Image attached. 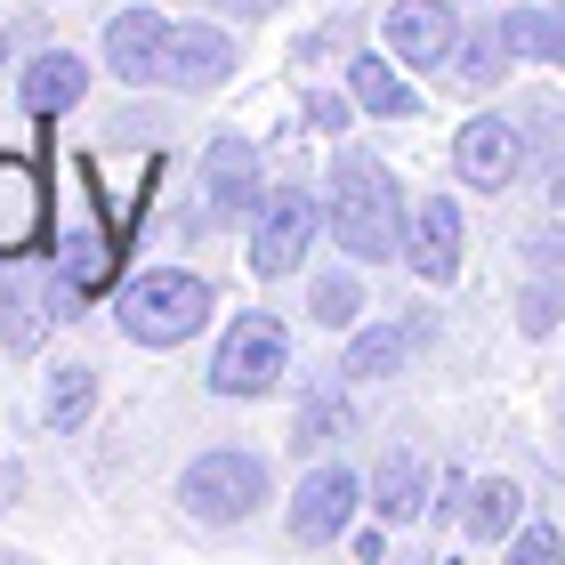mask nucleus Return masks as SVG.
<instances>
[{"label": "nucleus", "mask_w": 565, "mask_h": 565, "mask_svg": "<svg viewBox=\"0 0 565 565\" xmlns=\"http://www.w3.org/2000/svg\"><path fill=\"white\" fill-rule=\"evenodd\" d=\"M331 243L355 267H388L404 250V186L372 153H340V170H331Z\"/></svg>", "instance_id": "nucleus-1"}, {"label": "nucleus", "mask_w": 565, "mask_h": 565, "mask_svg": "<svg viewBox=\"0 0 565 565\" xmlns=\"http://www.w3.org/2000/svg\"><path fill=\"white\" fill-rule=\"evenodd\" d=\"M121 331L138 348H186L202 323H211V282L186 275V267H153L138 282H121Z\"/></svg>", "instance_id": "nucleus-2"}, {"label": "nucleus", "mask_w": 565, "mask_h": 565, "mask_svg": "<svg viewBox=\"0 0 565 565\" xmlns=\"http://www.w3.org/2000/svg\"><path fill=\"white\" fill-rule=\"evenodd\" d=\"M178 501H186V518H202V525H243L250 509L267 501V460L218 445V452L186 460V477H178Z\"/></svg>", "instance_id": "nucleus-3"}, {"label": "nucleus", "mask_w": 565, "mask_h": 565, "mask_svg": "<svg viewBox=\"0 0 565 565\" xmlns=\"http://www.w3.org/2000/svg\"><path fill=\"white\" fill-rule=\"evenodd\" d=\"M316 243V194L307 186H267L259 211H250V275H291Z\"/></svg>", "instance_id": "nucleus-4"}, {"label": "nucleus", "mask_w": 565, "mask_h": 565, "mask_svg": "<svg viewBox=\"0 0 565 565\" xmlns=\"http://www.w3.org/2000/svg\"><path fill=\"white\" fill-rule=\"evenodd\" d=\"M282 380V323L275 316H243L226 323V340L211 355V388L218 396H267Z\"/></svg>", "instance_id": "nucleus-5"}, {"label": "nucleus", "mask_w": 565, "mask_h": 565, "mask_svg": "<svg viewBox=\"0 0 565 565\" xmlns=\"http://www.w3.org/2000/svg\"><path fill=\"white\" fill-rule=\"evenodd\" d=\"M460 49V17L452 0H396L388 9V57L413 65V73H445Z\"/></svg>", "instance_id": "nucleus-6"}, {"label": "nucleus", "mask_w": 565, "mask_h": 565, "mask_svg": "<svg viewBox=\"0 0 565 565\" xmlns=\"http://www.w3.org/2000/svg\"><path fill=\"white\" fill-rule=\"evenodd\" d=\"M452 170L469 178V186H484V194H501L509 178L525 170V138L509 130L501 114H477V121H460V138H452Z\"/></svg>", "instance_id": "nucleus-7"}, {"label": "nucleus", "mask_w": 565, "mask_h": 565, "mask_svg": "<svg viewBox=\"0 0 565 565\" xmlns=\"http://www.w3.org/2000/svg\"><path fill=\"white\" fill-rule=\"evenodd\" d=\"M49 235V186L24 153H0V259H24Z\"/></svg>", "instance_id": "nucleus-8"}, {"label": "nucleus", "mask_w": 565, "mask_h": 565, "mask_svg": "<svg viewBox=\"0 0 565 565\" xmlns=\"http://www.w3.org/2000/svg\"><path fill=\"white\" fill-rule=\"evenodd\" d=\"M202 186H211V218H226V226H243L250 211H259V153H250V138H211V153H202Z\"/></svg>", "instance_id": "nucleus-9"}, {"label": "nucleus", "mask_w": 565, "mask_h": 565, "mask_svg": "<svg viewBox=\"0 0 565 565\" xmlns=\"http://www.w3.org/2000/svg\"><path fill=\"white\" fill-rule=\"evenodd\" d=\"M162 57H170V24L153 17V9H121L106 24V65H114V82H162Z\"/></svg>", "instance_id": "nucleus-10"}, {"label": "nucleus", "mask_w": 565, "mask_h": 565, "mask_svg": "<svg viewBox=\"0 0 565 565\" xmlns=\"http://www.w3.org/2000/svg\"><path fill=\"white\" fill-rule=\"evenodd\" d=\"M355 518V477L348 469H307L291 493V533L299 542H340Z\"/></svg>", "instance_id": "nucleus-11"}, {"label": "nucleus", "mask_w": 565, "mask_h": 565, "mask_svg": "<svg viewBox=\"0 0 565 565\" xmlns=\"http://www.w3.org/2000/svg\"><path fill=\"white\" fill-rule=\"evenodd\" d=\"M404 259H413L420 282H452L460 275V202L428 194L413 211V235H404Z\"/></svg>", "instance_id": "nucleus-12"}, {"label": "nucleus", "mask_w": 565, "mask_h": 565, "mask_svg": "<svg viewBox=\"0 0 565 565\" xmlns=\"http://www.w3.org/2000/svg\"><path fill=\"white\" fill-rule=\"evenodd\" d=\"M235 73V41L218 24H170V57H162V82L178 89H218Z\"/></svg>", "instance_id": "nucleus-13"}, {"label": "nucleus", "mask_w": 565, "mask_h": 565, "mask_svg": "<svg viewBox=\"0 0 565 565\" xmlns=\"http://www.w3.org/2000/svg\"><path fill=\"white\" fill-rule=\"evenodd\" d=\"M82 89H89V65H82V57H65V49H49V57L24 73V114L57 121V114L82 106Z\"/></svg>", "instance_id": "nucleus-14"}, {"label": "nucleus", "mask_w": 565, "mask_h": 565, "mask_svg": "<svg viewBox=\"0 0 565 565\" xmlns=\"http://www.w3.org/2000/svg\"><path fill=\"white\" fill-rule=\"evenodd\" d=\"M348 97L364 114H380V121H404V114H420V97H413V82L388 65V57H355L348 65Z\"/></svg>", "instance_id": "nucleus-15"}, {"label": "nucleus", "mask_w": 565, "mask_h": 565, "mask_svg": "<svg viewBox=\"0 0 565 565\" xmlns=\"http://www.w3.org/2000/svg\"><path fill=\"white\" fill-rule=\"evenodd\" d=\"M121 250H130V243H121V235H106V226H97V235H73V243H57V275L73 282V291H106V282H114V267H121Z\"/></svg>", "instance_id": "nucleus-16"}, {"label": "nucleus", "mask_w": 565, "mask_h": 565, "mask_svg": "<svg viewBox=\"0 0 565 565\" xmlns=\"http://www.w3.org/2000/svg\"><path fill=\"white\" fill-rule=\"evenodd\" d=\"M518 518H525V484L518 477H484L477 493H469V518H460V525H469L477 542H509Z\"/></svg>", "instance_id": "nucleus-17"}, {"label": "nucleus", "mask_w": 565, "mask_h": 565, "mask_svg": "<svg viewBox=\"0 0 565 565\" xmlns=\"http://www.w3.org/2000/svg\"><path fill=\"white\" fill-rule=\"evenodd\" d=\"M501 49H518L533 65H557L565 57V9H509L501 17Z\"/></svg>", "instance_id": "nucleus-18"}, {"label": "nucleus", "mask_w": 565, "mask_h": 565, "mask_svg": "<svg viewBox=\"0 0 565 565\" xmlns=\"http://www.w3.org/2000/svg\"><path fill=\"white\" fill-rule=\"evenodd\" d=\"M372 509H380V525L420 518V460H413V452H388V460L372 469Z\"/></svg>", "instance_id": "nucleus-19"}, {"label": "nucleus", "mask_w": 565, "mask_h": 565, "mask_svg": "<svg viewBox=\"0 0 565 565\" xmlns=\"http://www.w3.org/2000/svg\"><path fill=\"white\" fill-rule=\"evenodd\" d=\"M89 404H97V372L89 364H57V380H49V428H82L89 420Z\"/></svg>", "instance_id": "nucleus-20"}, {"label": "nucleus", "mask_w": 565, "mask_h": 565, "mask_svg": "<svg viewBox=\"0 0 565 565\" xmlns=\"http://www.w3.org/2000/svg\"><path fill=\"white\" fill-rule=\"evenodd\" d=\"M348 428H355L348 396H307V404H299V452H316V445H340Z\"/></svg>", "instance_id": "nucleus-21"}, {"label": "nucleus", "mask_w": 565, "mask_h": 565, "mask_svg": "<svg viewBox=\"0 0 565 565\" xmlns=\"http://www.w3.org/2000/svg\"><path fill=\"white\" fill-rule=\"evenodd\" d=\"M396 364H404V331H364L348 348V380H388Z\"/></svg>", "instance_id": "nucleus-22"}, {"label": "nucleus", "mask_w": 565, "mask_h": 565, "mask_svg": "<svg viewBox=\"0 0 565 565\" xmlns=\"http://www.w3.org/2000/svg\"><path fill=\"white\" fill-rule=\"evenodd\" d=\"M364 316V291L348 275H316V323H355Z\"/></svg>", "instance_id": "nucleus-23"}, {"label": "nucleus", "mask_w": 565, "mask_h": 565, "mask_svg": "<svg viewBox=\"0 0 565 565\" xmlns=\"http://www.w3.org/2000/svg\"><path fill=\"white\" fill-rule=\"evenodd\" d=\"M557 316H565V291H557V282H533V291L518 299V323L533 331V340H542V331H557Z\"/></svg>", "instance_id": "nucleus-24"}, {"label": "nucleus", "mask_w": 565, "mask_h": 565, "mask_svg": "<svg viewBox=\"0 0 565 565\" xmlns=\"http://www.w3.org/2000/svg\"><path fill=\"white\" fill-rule=\"evenodd\" d=\"M41 291H49V282H9V307H17V316H9V340H17V348L41 340V307H33Z\"/></svg>", "instance_id": "nucleus-25"}, {"label": "nucleus", "mask_w": 565, "mask_h": 565, "mask_svg": "<svg viewBox=\"0 0 565 565\" xmlns=\"http://www.w3.org/2000/svg\"><path fill=\"white\" fill-rule=\"evenodd\" d=\"M493 49H501V33H493V41H460V49H452V73H460V82H477V89H484V82L501 73V57H493Z\"/></svg>", "instance_id": "nucleus-26"}, {"label": "nucleus", "mask_w": 565, "mask_h": 565, "mask_svg": "<svg viewBox=\"0 0 565 565\" xmlns=\"http://www.w3.org/2000/svg\"><path fill=\"white\" fill-rule=\"evenodd\" d=\"M509 557H525V565H550V557H565V542H557L550 525H525L518 542H509Z\"/></svg>", "instance_id": "nucleus-27"}, {"label": "nucleus", "mask_w": 565, "mask_h": 565, "mask_svg": "<svg viewBox=\"0 0 565 565\" xmlns=\"http://www.w3.org/2000/svg\"><path fill=\"white\" fill-rule=\"evenodd\" d=\"M533 259H542V267H565V226H542V235H533Z\"/></svg>", "instance_id": "nucleus-28"}, {"label": "nucleus", "mask_w": 565, "mask_h": 565, "mask_svg": "<svg viewBox=\"0 0 565 565\" xmlns=\"http://www.w3.org/2000/svg\"><path fill=\"white\" fill-rule=\"evenodd\" d=\"M307 114H316V130H348V97H316Z\"/></svg>", "instance_id": "nucleus-29"}, {"label": "nucleus", "mask_w": 565, "mask_h": 565, "mask_svg": "<svg viewBox=\"0 0 565 565\" xmlns=\"http://www.w3.org/2000/svg\"><path fill=\"white\" fill-rule=\"evenodd\" d=\"M211 9H235V17L250 9V17H267V9H275V0H211Z\"/></svg>", "instance_id": "nucleus-30"}, {"label": "nucleus", "mask_w": 565, "mask_h": 565, "mask_svg": "<svg viewBox=\"0 0 565 565\" xmlns=\"http://www.w3.org/2000/svg\"><path fill=\"white\" fill-rule=\"evenodd\" d=\"M0 57H9V33H0Z\"/></svg>", "instance_id": "nucleus-31"}, {"label": "nucleus", "mask_w": 565, "mask_h": 565, "mask_svg": "<svg viewBox=\"0 0 565 565\" xmlns=\"http://www.w3.org/2000/svg\"><path fill=\"white\" fill-rule=\"evenodd\" d=\"M557 202H565V178H557Z\"/></svg>", "instance_id": "nucleus-32"}]
</instances>
